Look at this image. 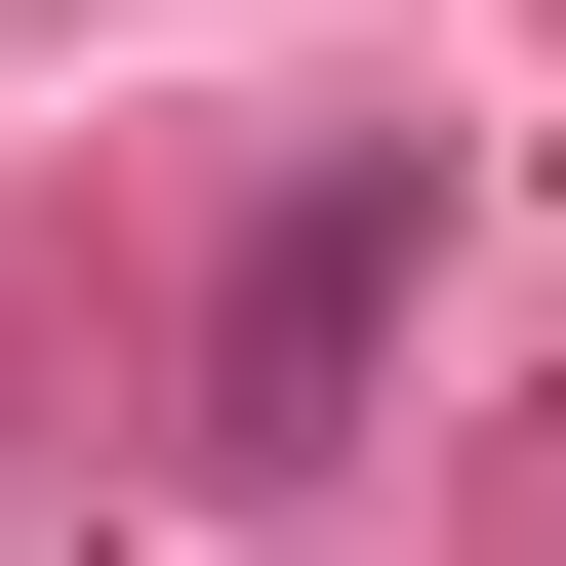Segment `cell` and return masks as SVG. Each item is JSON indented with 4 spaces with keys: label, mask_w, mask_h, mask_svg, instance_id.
Returning a JSON list of instances; mask_svg holds the SVG:
<instances>
[{
    "label": "cell",
    "mask_w": 566,
    "mask_h": 566,
    "mask_svg": "<svg viewBox=\"0 0 566 566\" xmlns=\"http://www.w3.org/2000/svg\"><path fill=\"white\" fill-rule=\"evenodd\" d=\"M405 243H446V163H405V122H324V163L243 202V283H202V446H243V485H324V446H365V324H405Z\"/></svg>",
    "instance_id": "obj_1"
}]
</instances>
